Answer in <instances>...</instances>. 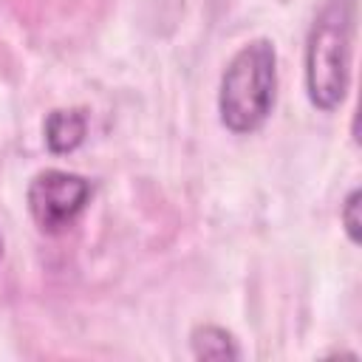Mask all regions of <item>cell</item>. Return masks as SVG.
I'll return each mask as SVG.
<instances>
[{"mask_svg":"<svg viewBox=\"0 0 362 362\" xmlns=\"http://www.w3.org/2000/svg\"><path fill=\"white\" fill-rule=\"evenodd\" d=\"M45 144L51 153H71L85 141L88 133V116L79 107L68 110H51L45 119Z\"/></svg>","mask_w":362,"mask_h":362,"instance_id":"cell-4","label":"cell"},{"mask_svg":"<svg viewBox=\"0 0 362 362\" xmlns=\"http://www.w3.org/2000/svg\"><path fill=\"white\" fill-rule=\"evenodd\" d=\"M354 0H328L305 45V88L308 99L320 110H337L345 102L351 82V54H354Z\"/></svg>","mask_w":362,"mask_h":362,"instance_id":"cell-1","label":"cell"},{"mask_svg":"<svg viewBox=\"0 0 362 362\" xmlns=\"http://www.w3.org/2000/svg\"><path fill=\"white\" fill-rule=\"evenodd\" d=\"M277 90V57L269 40L246 42L226 65L221 76L218 113L232 133L257 130L272 107Z\"/></svg>","mask_w":362,"mask_h":362,"instance_id":"cell-2","label":"cell"},{"mask_svg":"<svg viewBox=\"0 0 362 362\" xmlns=\"http://www.w3.org/2000/svg\"><path fill=\"white\" fill-rule=\"evenodd\" d=\"M342 223H345L348 238L354 243H359V226H362V221H359V189L348 192V198L342 204Z\"/></svg>","mask_w":362,"mask_h":362,"instance_id":"cell-6","label":"cell"},{"mask_svg":"<svg viewBox=\"0 0 362 362\" xmlns=\"http://www.w3.org/2000/svg\"><path fill=\"white\" fill-rule=\"evenodd\" d=\"M0 257H3V238H0Z\"/></svg>","mask_w":362,"mask_h":362,"instance_id":"cell-7","label":"cell"},{"mask_svg":"<svg viewBox=\"0 0 362 362\" xmlns=\"http://www.w3.org/2000/svg\"><path fill=\"white\" fill-rule=\"evenodd\" d=\"M88 198H90V184L82 175L65 170H45L28 187L31 218L48 235L65 232L79 218Z\"/></svg>","mask_w":362,"mask_h":362,"instance_id":"cell-3","label":"cell"},{"mask_svg":"<svg viewBox=\"0 0 362 362\" xmlns=\"http://www.w3.org/2000/svg\"><path fill=\"white\" fill-rule=\"evenodd\" d=\"M189 342H192V354L198 359H238L240 356L235 337L218 325H198L192 331Z\"/></svg>","mask_w":362,"mask_h":362,"instance_id":"cell-5","label":"cell"}]
</instances>
